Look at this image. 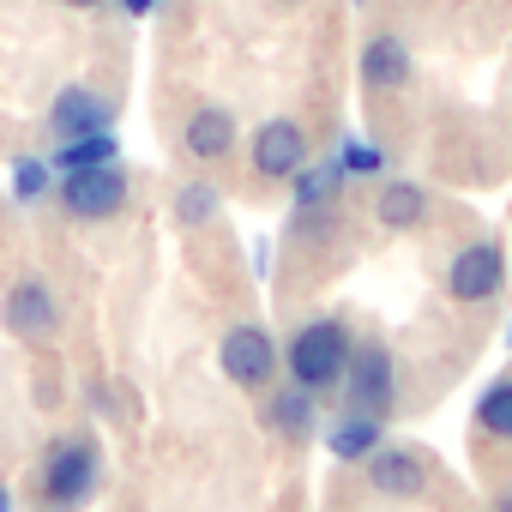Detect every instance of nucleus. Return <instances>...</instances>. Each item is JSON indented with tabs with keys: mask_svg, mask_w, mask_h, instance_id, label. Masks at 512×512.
I'll return each instance as SVG.
<instances>
[{
	"mask_svg": "<svg viewBox=\"0 0 512 512\" xmlns=\"http://www.w3.org/2000/svg\"><path fill=\"white\" fill-rule=\"evenodd\" d=\"M344 362H350V338H344L338 320H314V326H302V332L290 338V374H296V386H308V392H326V386L344 374Z\"/></svg>",
	"mask_w": 512,
	"mask_h": 512,
	"instance_id": "obj_1",
	"label": "nucleus"
},
{
	"mask_svg": "<svg viewBox=\"0 0 512 512\" xmlns=\"http://www.w3.org/2000/svg\"><path fill=\"white\" fill-rule=\"evenodd\" d=\"M61 199H67V211H73V217H91V223H103V217H115V211L127 205V175H121L115 163L67 169V187H61Z\"/></svg>",
	"mask_w": 512,
	"mask_h": 512,
	"instance_id": "obj_2",
	"label": "nucleus"
},
{
	"mask_svg": "<svg viewBox=\"0 0 512 512\" xmlns=\"http://www.w3.org/2000/svg\"><path fill=\"white\" fill-rule=\"evenodd\" d=\"M91 488H97V452L85 440H61L49 452V470H43L49 506H79V500H91Z\"/></svg>",
	"mask_w": 512,
	"mask_h": 512,
	"instance_id": "obj_3",
	"label": "nucleus"
},
{
	"mask_svg": "<svg viewBox=\"0 0 512 512\" xmlns=\"http://www.w3.org/2000/svg\"><path fill=\"white\" fill-rule=\"evenodd\" d=\"M272 368H278V350H272V338H266L260 326H235V332L223 338V374H229L235 386H266Z\"/></svg>",
	"mask_w": 512,
	"mask_h": 512,
	"instance_id": "obj_4",
	"label": "nucleus"
},
{
	"mask_svg": "<svg viewBox=\"0 0 512 512\" xmlns=\"http://www.w3.org/2000/svg\"><path fill=\"white\" fill-rule=\"evenodd\" d=\"M500 278H506V260H500V247H494V241L464 247L458 260H452V272H446V284H452L458 302H488V296L500 290Z\"/></svg>",
	"mask_w": 512,
	"mask_h": 512,
	"instance_id": "obj_5",
	"label": "nucleus"
},
{
	"mask_svg": "<svg viewBox=\"0 0 512 512\" xmlns=\"http://www.w3.org/2000/svg\"><path fill=\"white\" fill-rule=\"evenodd\" d=\"M338 380H344L350 410L380 422V410L392 404V368H386V356H380V350H362L356 362H344V374H338Z\"/></svg>",
	"mask_w": 512,
	"mask_h": 512,
	"instance_id": "obj_6",
	"label": "nucleus"
},
{
	"mask_svg": "<svg viewBox=\"0 0 512 512\" xmlns=\"http://www.w3.org/2000/svg\"><path fill=\"white\" fill-rule=\"evenodd\" d=\"M302 157H308V139L296 121H266L260 139H253V169L260 175H296Z\"/></svg>",
	"mask_w": 512,
	"mask_h": 512,
	"instance_id": "obj_7",
	"label": "nucleus"
},
{
	"mask_svg": "<svg viewBox=\"0 0 512 512\" xmlns=\"http://www.w3.org/2000/svg\"><path fill=\"white\" fill-rule=\"evenodd\" d=\"M49 127H55L61 139H79V133H109V103L73 85V91H61V97H55Z\"/></svg>",
	"mask_w": 512,
	"mask_h": 512,
	"instance_id": "obj_8",
	"label": "nucleus"
},
{
	"mask_svg": "<svg viewBox=\"0 0 512 512\" xmlns=\"http://www.w3.org/2000/svg\"><path fill=\"white\" fill-rule=\"evenodd\" d=\"M362 79H368L374 91L404 85V79H410V49H404L398 37H374V43L362 49Z\"/></svg>",
	"mask_w": 512,
	"mask_h": 512,
	"instance_id": "obj_9",
	"label": "nucleus"
},
{
	"mask_svg": "<svg viewBox=\"0 0 512 512\" xmlns=\"http://www.w3.org/2000/svg\"><path fill=\"white\" fill-rule=\"evenodd\" d=\"M368 476L380 494H398V500L422 494V464L410 452H368Z\"/></svg>",
	"mask_w": 512,
	"mask_h": 512,
	"instance_id": "obj_10",
	"label": "nucleus"
},
{
	"mask_svg": "<svg viewBox=\"0 0 512 512\" xmlns=\"http://www.w3.org/2000/svg\"><path fill=\"white\" fill-rule=\"evenodd\" d=\"M7 320H13V332L43 338V332L55 326V302H49V290H43V284H19L13 302H7Z\"/></svg>",
	"mask_w": 512,
	"mask_h": 512,
	"instance_id": "obj_11",
	"label": "nucleus"
},
{
	"mask_svg": "<svg viewBox=\"0 0 512 512\" xmlns=\"http://www.w3.org/2000/svg\"><path fill=\"white\" fill-rule=\"evenodd\" d=\"M235 145V121L223 115V109H199L193 121H187V151L193 157H223Z\"/></svg>",
	"mask_w": 512,
	"mask_h": 512,
	"instance_id": "obj_12",
	"label": "nucleus"
},
{
	"mask_svg": "<svg viewBox=\"0 0 512 512\" xmlns=\"http://www.w3.org/2000/svg\"><path fill=\"white\" fill-rule=\"evenodd\" d=\"M266 416H272L278 434H308V428H314V392H308V386H290V392L272 398Z\"/></svg>",
	"mask_w": 512,
	"mask_h": 512,
	"instance_id": "obj_13",
	"label": "nucleus"
},
{
	"mask_svg": "<svg viewBox=\"0 0 512 512\" xmlns=\"http://www.w3.org/2000/svg\"><path fill=\"white\" fill-rule=\"evenodd\" d=\"M422 211H428V199H422V187H410V181H392V187L380 193V223H392V229L422 223Z\"/></svg>",
	"mask_w": 512,
	"mask_h": 512,
	"instance_id": "obj_14",
	"label": "nucleus"
},
{
	"mask_svg": "<svg viewBox=\"0 0 512 512\" xmlns=\"http://www.w3.org/2000/svg\"><path fill=\"white\" fill-rule=\"evenodd\" d=\"M55 163H61V169H91V163H115V139H109V133H79V139H67V145L55 151Z\"/></svg>",
	"mask_w": 512,
	"mask_h": 512,
	"instance_id": "obj_15",
	"label": "nucleus"
},
{
	"mask_svg": "<svg viewBox=\"0 0 512 512\" xmlns=\"http://www.w3.org/2000/svg\"><path fill=\"white\" fill-rule=\"evenodd\" d=\"M374 440H380V422H374V416H356V422H338V428H332V452H338V458H368Z\"/></svg>",
	"mask_w": 512,
	"mask_h": 512,
	"instance_id": "obj_16",
	"label": "nucleus"
},
{
	"mask_svg": "<svg viewBox=\"0 0 512 512\" xmlns=\"http://www.w3.org/2000/svg\"><path fill=\"white\" fill-rule=\"evenodd\" d=\"M476 416H482V428H488V434H506V440H512V380L488 386V392H482V404H476Z\"/></svg>",
	"mask_w": 512,
	"mask_h": 512,
	"instance_id": "obj_17",
	"label": "nucleus"
},
{
	"mask_svg": "<svg viewBox=\"0 0 512 512\" xmlns=\"http://www.w3.org/2000/svg\"><path fill=\"white\" fill-rule=\"evenodd\" d=\"M217 211V193L211 187H187L181 193V217H211Z\"/></svg>",
	"mask_w": 512,
	"mask_h": 512,
	"instance_id": "obj_18",
	"label": "nucleus"
},
{
	"mask_svg": "<svg viewBox=\"0 0 512 512\" xmlns=\"http://www.w3.org/2000/svg\"><path fill=\"white\" fill-rule=\"evenodd\" d=\"M43 187H49V169H43V163H19V193H25V199H37Z\"/></svg>",
	"mask_w": 512,
	"mask_h": 512,
	"instance_id": "obj_19",
	"label": "nucleus"
},
{
	"mask_svg": "<svg viewBox=\"0 0 512 512\" xmlns=\"http://www.w3.org/2000/svg\"><path fill=\"white\" fill-rule=\"evenodd\" d=\"M344 169H380V157L368 151V145H344V157H338Z\"/></svg>",
	"mask_w": 512,
	"mask_h": 512,
	"instance_id": "obj_20",
	"label": "nucleus"
},
{
	"mask_svg": "<svg viewBox=\"0 0 512 512\" xmlns=\"http://www.w3.org/2000/svg\"><path fill=\"white\" fill-rule=\"evenodd\" d=\"M121 7H127V13H133V19H145V13H151V7H157V0H121Z\"/></svg>",
	"mask_w": 512,
	"mask_h": 512,
	"instance_id": "obj_21",
	"label": "nucleus"
},
{
	"mask_svg": "<svg viewBox=\"0 0 512 512\" xmlns=\"http://www.w3.org/2000/svg\"><path fill=\"white\" fill-rule=\"evenodd\" d=\"M0 512H13V494H7V488H0Z\"/></svg>",
	"mask_w": 512,
	"mask_h": 512,
	"instance_id": "obj_22",
	"label": "nucleus"
},
{
	"mask_svg": "<svg viewBox=\"0 0 512 512\" xmlns=\"http://www.w3.org/2000/svg\"><path fill=\"white\" fill-rule=\"evenodd\" d=\"M494 512H512V494H500V506H494Z\"/></svg>",
	"mask_w": 512,
	"mask_h": 512,
	"instance_id": "obj_23",
	"label": "nucleus"
},
{
	"mask_svg": "<svg viewBox=\"0 0 512 512\" xmlns=\"http://www.w3.org/2000/svg\"><path fill=\"white\" fill-rule=\"evenodd\" d=\"M67 7H97V0H67Z\"/></svg>",
	"mask_w": 512,
	"mask_h": 512,
	"instance_id": "obj_24",
	"label": "nucleus"
}]
</instances>
